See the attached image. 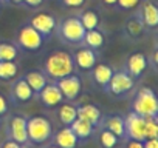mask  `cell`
<instances>
[{
	"instance_id": "6da1fadb",
	"label": "cell",
	"mask_w": 158,
	"mask_h": 148,
	"mask_svg": "<svg viewBox=\"0 0 158 148\" xmlns=\"http://www.w3.org/2000/svg\"><path fill=\"white\" fill-rule=\"evenodd\" d=\"M40 69L45 72L47 79L51 80V82H57L59 79L67 77V76H70V74L76 72L71 53L64 51V49L51 51L45 57Z\"/></svg>"
},
{
	"instance_id": "7a4b0ae2",
	"label": "cell",
	"mask_w": 158,
	"mask_h": 148,
	"mask_svg": "<svg viewBox=\"0 0 158 148\" xmlns=\"http://www.w3.org/2000/svg\"><path fill=\"white\" fill-rule=\"evenodd\" d=\"M56 36L65 45L79 46V45H82V40H84V36H85V28L82 26L77 14L68 16L57 23Z\"/></svg>"
},
{
	"instance_id": "3957f363",
	"label": "cell",
	"mask_w": 158,
	"mask_h": 148,
	"mask_svg": "<svg viewBox=\"0 0 158 148\" xmlns=\"http://www.w3.org/2000/svg\"><path fill=\"white\" fill-rule=\"evenodd\" d=\"M53 123L45 116L27 117V136L28 145H45L53 137Z\"/></svg>"
},
{
	"instance_id": "277c9868",
	"label": "cell",
	"mask_w": 158,
	"mask_h": 148,
	"mask_svg": "<svg viewBox=\"0 0 158 148\" xmlns=\"http://www.w3.org/2000/svg\"><path fill=\"white\" fill-rule=\"evenodd\" d=\"M13 42L20 49V53H39L44 48L47 39L27 22L17 28Z\"/></svg>"
},
{
	"instance_id": "5b68a950",
	"label": "cell",
	"mask_w": 158,
	"mask_h": 148,
	"mask_svg": "<svg viewBox=\"0 0 158 148\" xmlns=\"http://www.w3.org/2000/svg\"><path fill=\"white\" fill-rule=\"evenodd\" d=\"M130 111L143 117H158V100L155 91L149 87H141L133 96Z\"/></svg>"
},
{
	"instance_id": "8992f818",
	"label": "cell",
	"mask_w": 158,
	"mask_h": 148,
	"mask_svg": "<svg viewBox=\"0 0 158 148\" xmlns=\"http://www.w3.org/2000/svg\"><path fill=\"white\" fill-rule=\"evenodd\" d=\"M135 85H136V80H133L129 74L126 72L124 68L121 69H115L113 71V76L107 85V88L104 90L107 94H110L112 97H126L129 96L133 90H135Z\"/></svg>"
},
{
	"instance_id": "52a82bcc",
	"label": "cell",
	"mask_w": 158,
	"mask_h": 148,
	"mask_svg": "<svg viewBox=\"0 0 158 148\" xmlns=\"http://www.w3.org/2000/svg\"><path fill=\"white\" fill-rule=\"evenodd\" d=\"M28 23H30L37 33H40V34L47 39V42H48V40L56 34V28H57L59 20H57V17H56L53 13L39 11V13H34V14L30 17Z\"/></svg>"
},
{
	"instance_id": "ba28073f",
	"label": "cell",
	"mask_w": 158,
	"mask_h": 148,
	"mask_svg": "<svg viewBox=\"0 0 158 148\" xmlns=\"http://www.w3.org/2000/svg\"><path fill=\"white\" fill-rule=\"evenodd\" d=\"M27 117L25 114H10L6 120L5 134L6 139L14 140L20 145H28V136H27Z\"/></svg>"
},
{
	"instance_id": "9c48e42d",
	"label": "cell",
	"mask_w": 158,
	"mask_h": 148,
	"mask_svg": "<svg viewBox=\"0 0 158 148\" xmlns=\"http://www.w3.org/2000/svg\"><path fill=\"white\" fill-rule=\"evenodd\" d=\"M36 99L33 90L28 87V84L25 82V79L22 76H17L13 84H11V88H10V105L13 107H23V105H28L30 102H33Z\"/></svg>"
},
{
	"instance_id": "30bf717a",
	"label": "cell",
	"mask_w": 158,
	"mask_h": 148,
	"mask_svg": "<svg viewBox=\"0 0 158 148\" xmlns=\"http://www.w3.org/2000/svg\"><path fill=\"white\" fill-rule=\"evenodd\" d=\"M71 56H73L74 69L81 71V72H90L93 69V66L101 59V53L99 51L87 48L84 45H79V48L76 51H73Z\"/></svg>"
},
{
	"instance_id": "8fae6325",
	"label": "cell",
	"mask_w": 158,
	"mask_h": 148,
	"mask_svg": "<svg viewBox=\"0 0 158 148\" xmlns=\"http://www.w3.org/2000/svg\"><path fill=\"white\" fill-rule=\"evenodd\" d=\"M124 139L144 142L146 140V117L130 111L124 117Z\"/></svg>"
},
{
	"instance_id": "7c38bea8",
	"label": "cell",
	"mask_w": 158,
	"mask_h": 148,
	"mask_svg": "<svg viewBox=\"0 0 158 148\" xmlns=\"http://www.w3.org/2000/svg\"><path fill=\"white\" fill-rule=\"evenodd\" d=\"M123 68L133 80L138 82L139 79H143L146 71L149 69V59L144 53H130L127 56Z\"/></svg>"
},
{
	"instance_id": "4fadbf2b",
	"label": "cell",
	"mask_w": 158,
	"mask_h": 148,
	"mask_svg": "<svg viewBox=\"0 0 158 148\" xmlns=\"http://www.w3.org/2000/svg\"><path fill=\"white\" fill-rule=\"evenodd\" d=\"M147 34L149 33H147L141 17L138 16V13H133L126 19V22L123 25V36H124L126 40L136 43V42H141Z\"/></svg>"
},
{
	"instance_id": "5bb4252c",
	"label": "cell",
	"mask_w": 158,
	"mask_h": 148,
	"mask_svg": "<svg viewBox=\"0 0 158 148\" xmlns=\"http://www.w3.org/2000/svg\"><path fill=\"white\" fill-rule=\"evenodd\" d=\"M56 84H57V87H59V90L64 96V100H67V102L77 100V97L82 93V79H81V76H77L76 72L70 74L67 77L59 79Z\"/></svg>"
},
{
	"instance_id": "9a60e30c",
	"label": "cell",
	"mask_w": 158,
	"mask_h": 148,
	"mask_svg": "<svg viewBox=\"0 0 158 148\" xmlns=\"http://www.w3.org/2000/svg\"><path fill=\"white\" fill-rule=\"evenodd\" d=\"M136 13L141 17L147 33H155L158 29V5L155 0H141L136 6Z\"/></svg>"
},
{
	"instance_id": "2e32d148",
	"label": "cell",
	"mask_w": 158,
	"mask_h": 148,
	"mask_svg": "<svg viewBox=\"0 0 158 148\" xmlns=\"http://www.w3.org/2000/svg\"><path fill=\"white\" fill-rule=\"evenodd\" d=\"M36 99L40 102V105L44 108H48V110L57 108L64 102V96H62L57 84L51 82V80H48V84L42 88V91L36 96Z\"/></svg>"
},
{
	"instance_id": "e0dca14e",
	"label": "cell",
	"mask_w": 158,
	"mask_h": 148,
	"mask_svg": "<svg viewBox=\"0 0 158 148\" xmlns=\"http://www.w3.org/2000/svg\"><path fill=\"white\" fill-rule=\"evenodd\" d=\"M76 113H77L79 119H84V120L90 122L95 128H98L101 125V120H102V116H104L101 108L95 103H77Z\"/></svg>"
},
{
	"instance_id": "ac0fdd59",
	"label": "cell",
	"mask_w": 158,
	"mask_h": 148,
	"mask_svg": "<svg viewBox=\"0 0 158 148\" xmlns=\"http://www.w3.org/2000/svg\"><path fill=\"white\" fill-rule=\"evenodd\" d=\"M113 66L109 65V63H102V62H98L93 69L90 71V76H92V80L95 85H98L102 91L107 88L112 76H113Z\"/></svg>"
},
{
	"instance_id": "d6986e66",
	"label": "cell",
	"mask_w": 158,
	"mask_h": 148,
	"mask_svg": "<svg viewBox=\"0 0 158 148\" xmlns=\"http://www.w3.org/2000/svg\"><path fill=\"white\" fill-rule=\"evenodd\" d=\"M50 142H53L57 148H77L79 145V140L70 127H62L59 131L53 133Z\"/></svg>"
},
{
	"instance_id": "ffe728a7",
	"label": "cell",
	"mask_w": 158,
	"mask_h": 148,
	"mask_svg": "<svg viewBox=\"0 0 158 148\" xmlns=\"http://www.w3.org/2000/svg\"><path fill=\"white\" fill-rule=\"evenodd\" d=\"M22 77L25 79V82L28 84V87L33 90L34 96H37L42 91V88L48 84V79H47L45 72L42 69H27L22 74Z\"/></svg>"
},
{
	"instance_id": "44dd1931",
	"label": "cell",
	"mask_w": 158,
	"mask_h": 148,
	"mask_svg": "<svg viewBox=\"0 0 158 148\" xmlns=\"http://www.w3.org/2000/svg\"><path fill=\"white\" fill-rule=\"evenodd\" d=\"M70 128H71L73 133L76 134L79 143L89 142V140L93 137V134L96 133V130H98V128H95L90 122H87V120H84V119H79V117L74 119V122L70 125Z\"/></svg>"
},
{
	"instance_id": "7402d4cb",
	"label": "cell",
	"mask_w": 158,
	"mask_h": 148,
	"mask_svg": "<svg viewBox=\"0 0 158 148\" xmlns=\"http://www.w3.org/2000/svg\"><path fill=\"white\" fill-rule=\"evenodd\" d=\"M106 42H107L106 33H104L101 28H95V29H89V31H85V36H84V40H82V45L87 46V48H92V49L101 51V49L106 46Z\"/></svg>"
},
{
	"instance_id": "603a6c76",
	"label": "cell",
	"mask_w": 158,
	"mask_h": 148,
	"mask_svg": "<svg viewBox=\"0 0 158 148\" xmlns=\"http://www.w3.org/2000/svg\"><path fill=\"white\" fill-rule=\"evenodd\" d=\"M99 127H104L109 131H112L115 136H118L119 139H124V117H121L118 114L102 116V120H101Z\"/></svg>"
},
{
	"instance_id": "cb8c5ba5",
	"label": "cell",
	"mask_w": 158,
	"mask_h": 148,
	"mask_svg": "<svg viewBox=\"0 0 158 148\" xmlns=\"http://www.w3.org/2000/svg\"><path fill=\"white\" fill-rule=\"evenodd\" d=\"M57 117H59V122L62 123V127H70L74 119L77 117V113H76V103L74 102H67L64 100L59 107H57Z\"/></svg>"
},
{
	"instance_id": "d4e9b609",
	"label": "cell",
	"mask_w": 158,
	"mask_h": 148,
	"mask_svg": "<svg viewBox=\"0 0 158 148\" xmlns=\"http://www.w3.org/2000/svg\"><path fill=\"white\" fill-rule=\"evenodd\" d=\"M20 65L17 60L13 62H0V80L2 82H13L17 76H20Z\"/></svg>"
},
{
	"instance_id": "484cf974",
	"label": "cell",
	"mask_w": 158,
	"mask_h": 148,
	"mask_svg": "<svg viewBox=\"0 0 158 148\" xmlns=\"http://www.w3.org/2000/svg\"><path fill=\"white\" fill-rule=\"evenodd\" d=\"M77 17H79V20H81L82 26L85 28V31L101 28V17H99L98 11H95V10H85L82 13H79Z\"/></svg>"
},
{
	"instance_id": "4316f807",
	"label": "cell",
	"mask_w": 158,
	"mask_h": 148,
	"mask_svg": "<svg viewBox=\"0 0 158 148\" xmlns=\"http://www.w3.org/2000/svg\"><path fill=\"white\" fill-rule=\"evenodd\" d=\"M20 57V49L14 42H0V62H13Z\"/></svg>"
},
{
	"instance_id": "83f0119b",
	"label": "cell",
	"mask_w": 158,
	"mask_h": 148,
	"mask_svg": "<svg viewBox=\"0 0 158 148\" xmlns=\"http://www.w3.org/2000/svg\"><path fill=\"white\" fill-rule=\"evenodd\" d=\"M98 130H99V133H98V142H99V145L102 148H115V146H118V143L121 140L118 136H115L112 131H109L104 127H98Z\"/></svg>"
},
{
	"instance_id": "f1b7e54d",
	"label": "cell",
	"mask_w": 158,
	"mask_h": 148,
	"mask_svg": "<svg viewBox=\"0 0 158 148\" xmlns=\"http://www.w3.org/2000/svg\"><path fill=\"white\" fill-rule=\"evenodd\" d=\"M158 137V117H146V139Z\"/></svg>"
},
{
	"instance_id": "f546056e",
	"label": "cell",
	"mask_w": 158,
	"mask_h": 148,
	"mask_svg": "<svg viewBox=\"0 0 158 148\" xmlns=\"http://www.w3.org/2000/svg\"><path fill=\"white\" fill-rule=\"evenodd\" d=\"M141 0H116L115 8L119 11H132L139 5Z\"/></svg>"
},
{
	"instance_id": "4dcf8cb0",
	"label": "cell",
	"mask_w": 158,
	"mask_h": 148,
	"mask_svg": "<svg viewBox=\"0 0 158 148\" xmlns=\"http://www.w3.org/2000/svg\"><path fill=\"white\" fill-rule=\"evenodd\" d=\"M8 114H10V100L2 91H0V120L8 117Z\"/></svg>"
},
{
	"instance_id": "1f68e13d",
	"label": "cell",
	"mask_w": 158,
	"mask_h": 148,
	"mask_svg": "<svg viewBox=\"0 0 158 148\" xmlns=\"http://www.w3.org/2000/svg\"><path fill=\"white\" fill-rule=\"evenodd\" d=\"M147 59H149V68H152V71L156 72L158 71V48L156 46H153L152 56L150 57L147 56Z\"/></svg>"
},
{
	"instance_id": "d6a6232c",
	"label": "cell",
	"mask_w": 158,
	"mask_h": 148,
	"mask_svg": "<svg viewBox=\"0 0 158 148\" xmlns=\"http://www.w3.org/2000/svg\"><path fill=\"white\" fill-rule=\"evenodd\" d=\"M65 8H81L87 0H59Z\"/></svg>"
},
{
	"instance_id": "836d02e7",
	"label": "cell",
	"mask_w": 158,
	"mask_h": 148,
	"mask_svg": "<svg viewBox=\"0 0 158 148\" xmlns=\"http://www.w3.org/2000/svg\"><path fill=\"white\" fill-rule=\"evenodd\" d=\"M44 3H45V0H22V6L30 8V10H36L42 6Z\"/></svg>"
},
{
	"instance_id": "e575fe53",
	"label": "cell",
	"mask_w": 158,
	"mask_h": 148,
	"mask_svg": "<svg viewBox=\"0 0 158 148\" xmlns=\"http://www.w3.org/2000/svg\"><path fill=\"white\" fill-rule=\"evenodd\" d=\"M0 148H20V143H17V142H14V140L6 139L5 142L0 143Z\"/></svg>"
},
{
	"instance_id": "d590c367",
	"label": "cell",
	"mask_w": 158,
	"mask_h": 148,
	"mask_svg": "<svg viewBox=\"0 0 158 148\" xmlns=\"http://www.w3.org/2000/svg\"><path fill=\"white\" fill-rule=\"evenodd\" d=\"M143 146L144 148H158V139H146L143 142Z\"/></svg>"
},
{
	"instance_id": "8d00e7d4",
	"label": "cell",
	"mask_w": 158,
	"mask_h": 148,
	"mask_svg": "<svg viewBox=\"0 0 158 148\" xmlns=\"http://www.w3.org/2000/svg\"><path fill=\"white\" fill-rule=\"evenodd\" d=\"M126 148H144V146H143V142L139 140H127Z\"/></svg>"
},
{
	"instance_id": "74e56055",
	"label": "cell",
	"mask_w": 158,
	"mask_h": 148,
	"mask_svg": "<svg viewBox=\"0 0 158 148\" xmlns=\"http://www.w3.org/2000/svg\"><path fill=\"white\" fill-rule=\"evenodd\" d=\"M99 2H101V5H104L107 8H115V5H116V0H99Z\"/></svg>"
},
{
	"instance_id": "f35d334b",
	"label": "cell",
	"mask_w": 158,
	"mask_h": 148,
	"mask_svg": "<svg viewBox=\"0 0 158 148\" xmlns=\"http://www.w3.org/2000/svg\"><path fill=\"white\" fill-rule=\"evenodd\" d=\"M8 5H11V6H22V0H8Z\"/></svg>"
},
{
	"instance_id": "ab89813d",
	"label": "cell",
	"mask_w": 158,
	"mask_h": 148,
	"mask_svg": "<svg viewBox=\"0 0 158 148\" xmlns=\"http://www.w3.org/2000/svg\"><path fill=\"white\" fill-rule=\"evenodd\" d=\"M42 148H57V146H56L53 142H50L48 145H47V143H45V145H42Z\"/></svg>"
},
{
	"instance_id": "60d3db41",
	"label": "cell",
	"mask_w": 158,
	"mask_h": 148,
	"mask_svg": "<svg viewBox=\"0 0 158 148\" xmlns=\"http://www.w3.org/2000/svg\"><path fill=\"white\" fill-rule=\"evenodd\" d=\"M20 148H31L30 145H20Z\"/></svg>"
},
{
	"instance_id": "b9f144b4",
	"label": "cell",
	"mask_w": 158,
	"mask_h": 148,
	"mask_svg": "<svg viewBox=\"0 0 158 148\" xmlns=\"http://www.w3.org/2000/svg\"><path fill=\"white\" fill-rule=\"evenodd\" d=\"M2 3H6L8 5V0H2Z\"/></svg>"
},
{
	"instance_id": "7bdbcfd3",
	"label": "cell",
	"mask_w": 158,
	"mask_h": 148,
	"mask_svg": "<svg viewBox=\"0 0 158 148\" xmlns=\"http://www.w3.org/2000/svg\"><path fill=\"white\" fill-rule=\"evenodd\" d=\"M2 5H3V3H2V0H0V10H2Z\"/></svg>"
}]
</instances>
